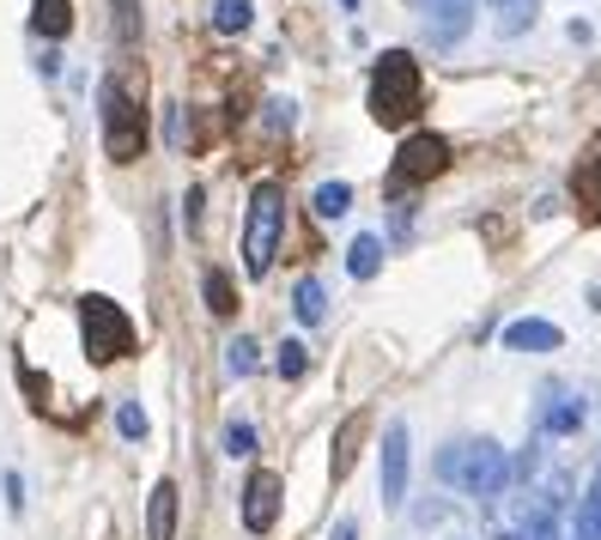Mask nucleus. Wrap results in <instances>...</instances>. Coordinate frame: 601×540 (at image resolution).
Wrapping results in <instances>:
<instances>
[{
	"label": "nucleus",
	"mask_w": 601,
	"mask_h": 540,
	"mask_svg": "<svg viewBox=\"0 0 601 540\" xmlns=\"http://www.w3.org/2000/svg\"><path fill=\"white\" fill-rule=\"evenodd\" d=\"M225 365H231V377H249V370L262 365V346H256V341H231V346H225Z\"/></svg>",
	"instance_id": "nucleus-22"
},
{
	"label": "nucleus",
	"mask_w": 601,
	"mask_h": 540,
	"mask_svg": "<svg viewBox=\"0 0 601 540\" xmlns=\"http://www.w3.org/2000/svg\"><path fill=\"white\" fill-rule=\"evenodd\" d=\"M498 540H529V535H523V528H504V535H498Z\"/></svg>",
	"instance_id": "nucleus-32"
},
{
	"label": "nucleus",
	"mask_w": 601,
	"mask_h": 540,
	"mask_svg": "<svg viewBox=\"0 0 601 540\" xmlns=\"http://www.w3.org/2000/svg\"><path fill=\"white\" fill-rule=\"evenodd\" d=\"M116 432L128 437V444H140V437H146V413L134 407V401H122V407H116Z\"/></svg>",
	"instance_id": "nucleus-25"
},
{
	"label": "nucleus",
	"mask_w": 601,
	"mask_h": 540,
	"mask_svg": "<svg viewBox=\"0 0 601 540\" xmlns=\"http://www.w3.org/2000/svg\"><path fill=\"white\" fill-rule=\"evenodd\" d=\"M450 171V140L432 128H419L401 140V152H395L389 164V188H419V183H432V176Z\"/></svg>",
	"instance_id": "nucleus-6"
},
{
	"label": "nucleus",
	"mask_w": 601,
	"mask_h": 540,
	"mask_svg": "<svg viewBox=\"0 0 601 540\" xmlns=\"http://www.w3.org/2000/svg\"><path fill=\"white\" fill-rule=\"evenodd\" d=\"M510 474H517V461H510V449L492 444V437H462V444L438 449V480L468 492V498H498V492L510 486Z\"/></svg>",
	"instance_id": "nucleus-1"
},
{
	"label": "nucleus",
	"mask_w": 601,
	"mask_h": 540,
	"mask_svg": "<svg viewBox=\"0 0 601 540\" xmlns=\"http://www.w3.org/2000/svg\"><path fill=\"white\" fill-rule=\"evenodd\" d=\"M292 310H298V322H310V329L328 317V291H322V279H316V274L298 279V291H292Z\"/></svg>",
	"instance_id": "nucleus-15"
},
{
	"label": "nucleus",
	"mask_w": 601,
	"mask_h": 540,
	"mask_svg": "<svg viewBox=\"0 0 601 540\" xmlns=\"http://www.w3.org/2000/svg\"><path fill=\"white\" fill-rule=\"evenodd\" d=\"M340 7H347V13H359V0H340Z\"/></svg>",
	"instance_id": "nucleus-34"
},
{
	"label": "nucleus",
	"mask_w": 601,
	"mask_h": 540,
	"mask_svg": "<svg viewBox=\"0 0 601 540\" xmlns=\"http://www.w3.org/2000/svg\"><path fill=\"white\" fill-rule=\"evenodd\" d=\"M474 25V0H426V31L438 49H456Z\"/></svg>",
	"instance_id": "nucleus-9"
},
{
	"label": "nucleus",
	"mask_w": 601,
	"mask_h": 540,
	"mask_svg": "<svg viewBox=\"0 0 601 540\" xmlns=\"http://www.w3.org/2000/svg\"><path fill=\"white\" fill-rule=\"evenodd\" d=\"M444 540H468V535H462V528H450V535H444Z\"/></svg>",
	"instance_id": "nucleus-33"
},
{
	"label": "nucleus",
	"mask_w": 601,
	"mask_h": 540,
	"mask_svg": "<svg viewBox=\"0 0 601 540\" xmlns=\"http://www.w3.org/2000/svg\"><path fill=\"white\" fill-rule=\"evenodd\" d=\"M98 128H104V152L116 164H134L146 152V110H140V97H134L116 73L98 85Z\"/></svg>",
	"instance_id": "nucleus-3"
},
{
	"label": "nucleus",
	"mask_w": 601,
	"mask_h": 540,
	"mask_svg": "<svg viewBox=\"0 0 601 540\" xmlns=\"http://www.w3.org/2000/svg\"><path fill=\"white\" fill-rule=\"evenodd\" d=\"M31 31H37V37H67V31H73V0H37V7H31Z\"/></svg>",
	"instance_id": "nucleus-12"
},
{
	"label": "nucleus",
	"mask_w": 601,
	"mask_h": 540,
	"mask_svg": "<svg viewBox=\"0 0 601 540\" xmlns=\"http://www.w3.org/2000/svg\"><path fill=\"white\" fill-rule=\"evenodd\" d=\"M541 425H547V432H577V425H583V401H559V407H547L541 413Z\"/></svg>",
	"instance_id": "nucleus-21"
},
{
	"label": "nucleus",
	"mask_w": 601,
	"mask_h": 540,
	"mask_svg": "<svg viewBox=\"0 0 601 540\" xmlns=\"http://www.w3.org/2000/svg\"><path fill=\"white\" fill-rule=\"evenodd\" d=\"M7 504H13V510H25V480H19V474H7Z\"/></svg>",
	"instance_id": "nucleus-29"
},
{
	"label": "nucleus",
	"mask_w": 601,
	"mask_h": 540,
	"mask_svg": "<svg viewBox=\"0 0 601 540\" xmlns=\"http://www.w3.org/2000/svg\"><path fill=\"white\" fill-rule=\"evenodd\" d=\"M201 298H207L213 317H231V310H237V286H231V274H225V267H207V274H201Z\"/></svg>",
	"instance_id": "nucleus-14"
},
{
	"label": "nucleus",
	"mask_w": 601,
	"mask_h": 540,
	"mask_svg": "<svg viewBox=\"0 0 601 540\" xmlns=\"http://www.w3.org/2000/svg\"><path fill=\"white\" fill-rule=\"evenodd\" d=\"M504 353H559L565 346V334H559V322H541V317H523V322H510L504 334Z\"/></svg>",
	"instance_id": "nucleus-10"
},
{
	"label": "nucleus",
	"mask_w": 601,
	"mask_h": 540,
	"mask_svg": "<svg viewBox=\"0 0 601 540\" xmlns=\"http://www.w3.org/2000/svg\"><path fill=\"white\" fill-rule=\"evenodd\" d=\"M280 498H286V480L274 474V468H256L243 486V528L249 535H268V528L280 522Z\"/></svg>",
	"instance_id": "nucleus-7"
},
{
	"label": "nucleus",
	"mask_w": 601,
	"mask_h": 540,
	"mask_svg": "<svg viewBox=\"0 0 601 540\" xmlns=\"http://www.w3.org/2000/svg\"><path fill=\"white\" fill-rule=\"evenodd\" d=\"M577 195H583V207L601 219V159H589V171L577 176Z\"/></svg>",
	"instance_id": "nucleus-24"
},
{
	"label": "nucleus",
	"mask_w": 601,
	"mask_h": 540,
	"mask_svg": "<svg viewBox=\"0 0 601 540\" xmlns=\"http://www.w3.org/2000/svg\"><path fill=\"white\" fill-rule=\"evenodd\" d=\"M426 85H419V61L407 49H389L371 61V116L383 128H407V116L419 110Z\"/></svg>",
	"instance_id": "nucleus-2"
},
{
	"label": "nucleus",
	"mask_w": 601,
	"mask_h": 540,
	"mask_svg": "<svg viewBox=\"0 0 601 540\" xmlns=\"http://www.w3.org/2000/svg\"><path fill=\"white\" fill-rule=\"evenodd\" d=\"M328 540H359V516H340V522H334V535H328Z\"/></svg>",
	"instance_id": "nucleus-31"
},
{
	"label": "nucleus",
	"mask_w": 601,
	"mask_h": 540,
	"mask_svg": "<svg viewBox=\"0 0 601 540\" xmlns=\"http://www.w3.org/2000/svg\"><path fill=\"white\" fill-rule=\"evenodd\" d=\"M377 267H383V238H371V231H365V238L347 243V274H353V279H377Z\"/></svg>",
	"instance_id": "nucleus-13"
},
{
	"label": "nucleus",
	"mask_w": 601,
	"mask_h": 540,
	"mask_svg": "<svg viewBox=\"0 0 601 540\" xmlns=\"http://www.w3.org/2000/svg\"><path fill=\"white\" fill-rule=\"evenodd\" d=\"M407 449H413L407 425L389 420V425H383V504H389V510H401V504H407V468H413Z\"/></svg>",
	"instance_id": "nucleus-8"
},
{
	"label": "nucleus",
	"mask_w": 601,
	"mask_h": 540,
	"mask_svg": "<svg viewBox=\"0 0 601 540\" xmlns=\"http://www.w3.org/2000/svg\"><path fill=\"white\" fill-rule=\"evenodd\" d=\"M116 31H122V43L140 37V7H134V0H116Z\"/></svg>",
	"instance_id": "nucleus-26"
},
{
	"label": "nucleus",
	"mask_w": 601,
	"mask_h": 540,
	"mask_svg": "<svg viewBox=\"0 0 601 540\" xmlns=\"http://www.w3.org/2000/svg\"><path fill=\"white\" fill-rule=\"evenodd\" d=\"M304 370H310V353H304V341H286V346H280V377L298 382Z\"/></svg>",
	"instance_id": "nucleus-23"
},
{
	"label": "nucleus",
	"mask_w": 601,
	"mask_h": 540,
	"mask_svg": "<svg viewBox=\"0 0 601 540\" xmlns=\"http://www.w3.org/2000/svg\"><path fill=\"white\" fill-rule=\"evenodd\" d=\"M407 231H413V207H395V212H389V238L407 243Z\"/></svg>",
	"instance_id": "nucleus-27"
},
{
	"label": "nucleus",
	"mask_w": 601,
	"mask_h": 540,
	"mask_svg": "<svg viewBox=\"0 0 601 540\" xmlns=\"http://www.w3.org/2000/svg\"><path fill=\"white\" fill-rule=\"evenodd\" d=\"M347 207H353V188H347V183H322V188H316V212H322V219H340Z\"/></svg>",
	"instance_id": "nucleus-19"
},
{
	"label": "nucleus",
	"mask_w": 601,
	"mask_h": 540,
	"mask_svg": "<svg viewBox=\"0 0 601 540\" xmlns=\"http://www.w3.org/2000/svg\"><path fill=\"white\" fill-rule=\"evenodd\" d=\"M268 128H292V104H286V97H274V104H268Z\"/></svg>",
	"instance_id": "nucleus-28"
},
{
	"label": "nucleus",
	"mask_w": 601,
	"mask_h": 540,
	"mask_svg": "<svg viewBox=\"0 0 601 540\" xmlns=\"http://www.w3.org/2000/svg\"><path fill=\"white\" fill-rule=\"evenodd\" d=\"M225 456H237V461L256 456V425H249V420H231V425H225Z\"/></svg>",
	"instance_id": "nucleus-20"
},
{
	"label": "nucleus",
	"mask_w": 601,
	"mask_h": 540,
	"mask_svg": "<svg viewBox=\"0 0 601 540\" xmlns=\"http://www.w3.org/2000/svg\"><path fill=\"white\" fill-rule=\"evenodd\" d=\"M353 444H359V420H347V425H340V437H334V468H328V480H334V486L353 474Z\"/></svg>",
	"instance_id": "nucleus-18"
},
{
	"label": "nucleus",
	"mask_w": 601,
	"mask_h": 540,
	"mask_svg": "<svg viewBox=\"0 0 601 540\" xmlns=\"http://www.w3.org/2000/svg\"><path fill=\"white\" fill-rule=\"evenodd\" d=\"M146 540H177V486L158 480L146 498Z\"/></svg>",
	"instance_id": "nucleus-11"
},
{
	"label": "nucleus",
	"mask_w": 601,
	"mask_h": 540,
	"mask_svg": "<svg viewBox=\"0 0 601 540\" xmlns=\"http://www.w3.org/2000/svg\"><path fill=\"white\" fill-rule=\"evenodd\" d=\"M517 7H529V0H486V13H498V25H504V19L517 13Z\"/></svg>",
	"instance_id": "nucleus-30"
},
{
	"label": "nucleus",
	"mask_w": 601,
	"mask_h": 540,
	"mask_svg": "<svg viewBox=\"0 0 601 540\" xmlns=\"http://www.w3.org/2000/svg\"><path fill=\"white\" fill-rule=\"evenodd\" d=\"M571 540H601V468H596V480H589L583 504H577V528H571Z\"/></svg>",
	"instance_id": "nucleus-16"
},
{
	"label": "nucleus",
	"mask_w": 601,
	"mask_h": 540,
	"mask_svg": "<svg viewBox=\"0 0 601 540\" xmlns=\"http://www.w3.org/2000/svg\"><path fill=\"white\" fill-rule=\"evenodd\" d=\"M79 341H86V358L92 365H116V358L134 353V322L116 298L104 291H86L79 298Z\"/></svg>",
	"instance_id": "nucleus-4"
},
{
	"label": "nucleus",
	"mask_w": 601,
	"mask_h": 540,
	"mask_svg": "<svg viewBox=\"0 0 601 540\" xmlns=\"http://www.w3.org/2000/svg\"><path fill=\"white\" fill-rule=\"evenodd\" d=\"M249 19H256V7H249V0H219V7H213V31H225V37L249 31Z\"/></svg>",
	"instance_id": "nucleus-17"
},
{
	"label": "nucleus",
	"mask_w": 601,
	"mask_h": 540,
	"mask_svg": "<svg viewBox=\"0 0 601 540\" xmlns=\"http://www.w3.org/2000/svg\"><path fill=\"white\" fill-rule=\"evenodd\" d=\"M280 231H286V188H280V183H256V188H249V219H243V267L256 279L274 267Z\"/></svg>",
	"instance_id": "nucleus-5"
}]
</instances>
